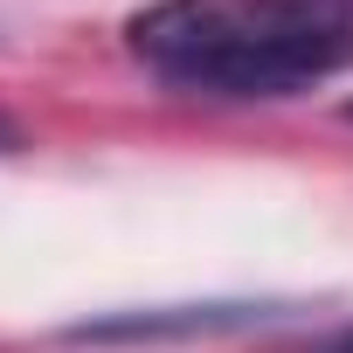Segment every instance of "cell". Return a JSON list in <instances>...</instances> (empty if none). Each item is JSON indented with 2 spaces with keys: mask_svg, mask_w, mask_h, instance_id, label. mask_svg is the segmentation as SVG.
Segmentation results:
<instances>
[{
  "mask_svg": "<svg viewBox=\"0 0 353 353\" xmlns=\"http://www.w3.org/2000/svg\"><path fill=\"white\" fill-rule=\"evenodd\" d=\"M21 145V132H14V118H0V152H14Z\"/></svg>",
  "mask_w": 353,
  "mask_h": 353,
  "instance_id": "cell-2",
  "label": "cell"
},
{
  "mask_svg": "<svg viewBox=\"0 0 353 353\" xmlns=\"http://www.w3.org/2000/svg\"><path fill=\"white\" fill-rule=\"evenodd\" d=\"M332 353H353V332H346V339H339V346H332Z\"/></svg>",
  "mask_w": 353,
  "mask_h": 353,
  "instance_id": "cell-3",
  "label": "cell"
},
{
  "mask_svg": "<svg viewBox=\"0 0 353 353\" xmlns=\"http://www.w3.org/2000/svg\"><path fill=\"white\" fill-rule=\"evenodd\" d=\"M125 42L201 97H291L353 63V14L332 0H152Z\"/></svg>",
  "mask_w": 353,
  "mask_h": 353,
  "instance_id": "cell-1",
  "label": "cell"
},
{
  "mask_svg": "<svg viewBox=\"0 0 353 353\" xmlns=\"http://www.w3.org/2000/svg\"><path fill=\"white\" fill-rule=\"evenodd\" d=\"M332 8H346V14H353V0H332Z\"/></svg>",
  "mask_w": 353,
  "mask_h": 353,
  "instance_id": "cell-4",
  "label": "cell"
},
{
  "mask_svg": "<svg viewBox=\"0 0 353 353\" xmlns=\"http://www.w3.org/2000/svg\"><path fill=\"white\" fill-rule=\"evenodd\" d=\"M346 118H353V111H346Z\"/></svg>",
  "mask_w": 353,
  "mask_h": 353,
  "instance_id": "cell-5",
  "label": "cell"
}]
</instances>
